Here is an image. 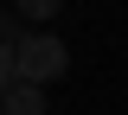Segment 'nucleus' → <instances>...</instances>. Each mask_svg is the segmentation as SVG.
<instances>
[{"instance_id":"obj_2","label":"nucleus","mask_w":128,"mask_h":115,"mask_svg":"<svg viewBox=\"0 0 128 115\" xmlns=\"http://www.w3.org/2000/svg\"><path fill=\"white\" fill-rule=\"evenodd\" d=\"M0 115H45V90H38V83H6Z\"/></svg>"},{"instance_id":"obj_1","label":"nucleus","mask_w":128,"mask_h":115,"mask_svg":"<svg viewBox=\"0 0 128 115\" xmlns=\"http://www.w3.org/2000/svg\"><path fill=\"white\" fill-rule=\"evenodd\" d=\"M64 70H70V51H64V38H51V32H32L26 38V51H19V83H58Z\"/></svg>"},{"instance_id":"obj_3","label":"nucleus","mask_w":128,"mask_h":115,"mask_svg":"<svg viewBox=\"0 0 128 115\" xmlns=\"http://www.w3.org/2000/svg\"><path fill=\"white\" fill-rule=\"evenodd\" d=\"M58 6H64V0H13V13H19V19H38V26H45Z\"/></svg>"}]
</instances>
